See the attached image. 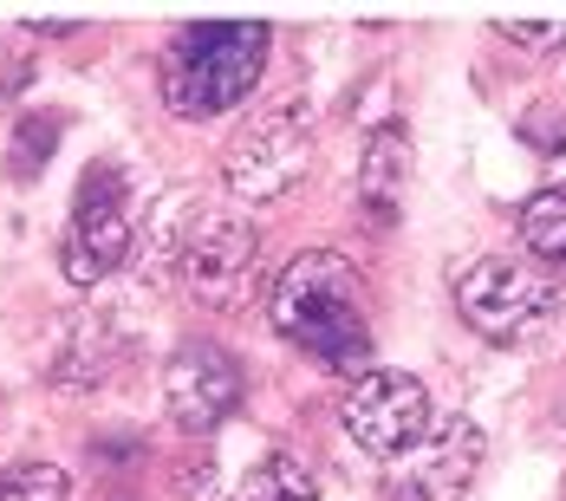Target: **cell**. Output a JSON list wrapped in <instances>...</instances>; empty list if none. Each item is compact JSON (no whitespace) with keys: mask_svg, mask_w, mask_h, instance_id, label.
I'll return each instance as SVG.
<instances>
[{"mask_svg":"<svg viewBox=\"0 0 566 501\" xmlns=\"http://www.w3.org/2000/svg\"><path fill=\"white\" fill-rule=\"evenodd\" d=\"M268 320L286 345L339 365V372H365V352H371V326H365V293L345 254H293L286 274L268 293Z\"/></svg>","mask_w":566,"mask_h":501,"instance_id":"obj_1","label":"cell"},{"mask_svg":"<svg viewBox=\"0 0 566 501\" xmlns=\"http://www.w3.org/2000/svg\"><path fill=\"white\" fill-rule=\"evenodd\" d=\"M268 59V27L254 20H209V27H182L164 53V105L176 117H216L228 105H241L261 79Z\"/></svg>","mask_w":566,"mask_h":501,"instance_id":"obj_2","label":"cell"},{"mask_svg":"<svg viewBox=\"0 0 566 501\" xmlns=\"http://www.w3.org/2000/svg\"><path fill=\"white\" fill-rule=\"evenodd\" d=\"M306 164H313V112L306 105H274L254 124H241V137L222 157V176L241 202H281L306 176Z\"/></svg>","mask_w":566,"mask_h":501,"instance_id":"obj_3","label":"cell"},{"mask_svg":"<svg viewBox=\"0 0 566 501\" xmlns=\"http://www.w3.org/2000/svg\"><path fill=\"white\" fill-rule=\"evenodd\" d=\"M130 254V196H124V176L112 164H92L78 196H72V228H65V280L72 286H98L105 274L124 268Z\"/></svg>","mask_w":566,"mask_h":501,"instance_id":"obj_4","label":"cell"},{"mask_svg":"<svg viewBox=\"0 0 566 501\" xmlns=\"http://www.w3.org/2000/svg\"><path fill=\"white\" fill-rule=\"evenodd\" d=\"M345 430L365 456H410L423 449V437L437 430L430 417V390L410 372H365L345 390Z\"/></svg>","mask_w":566,"mask_h":501,"instance_id":"obj_5","label":"cell"},{"mask_svg":"<svg viewBox=\"0 0 566 501\" xmlns=\"http://www.w3.org/2000/svg\"><path fill=\"white\" fill-rule=\"evenodd\" d=\"M455 306L482 338H527L554 313V280L521 261H475L455 280Z\"/></svg>","mask_w":566,"mask_h":501,"instance_id":"obj_6","label":"cell"},{"mask_svg":"<svg viewBox=\"0 0 566 501\" xmlns=\"http://www.w3.org/2000/svg\"><path fill=\"white\" fill-rule=\"evenodd\" d=\"M234 404H241V365L228 358L222 345H209V338H189L182 352H176L170 365H164V410H170L176 430H216L234 417Z\"/></svg>","mask_w":566,"mask_h":501,"instance_id":"obj_7","label":"cell"},{"mask_svg":"<svg viewBox=\"0 0 566 501\" xmlns=\"http://www.w3.org/2000/svg\"><path fill=\"white\" fill-rule=\"evenodd\" d=\"M254 254H261V234L248 222H234V216H196L189 234H182L176 274H182V286H189L196 300L228 306V300L241 293L248 268H254Z\"/></svg>","mask_w":566,"mask_h":501,"instance_id":"obj_8","label":"cell"},{"mask_svg":"<svg viewBox=\"0 0 566 501\" xmlns=\"http://www.w3.org/2000/svg\"><path fill=\"white\" fill-rule=\"evenodd\" d=\"M482 430L469 424V417H450V424H437L423 449H417V476H410V489L423 501H462L469 495V482H475V469H482Z\"/></svg>","mask_w":566,"mask_h":501,"instance_id":"obj_9","label":"cell"},{"mask_svg":"<svg viewBox=\"0 0 566 501\" xmlns=\"http://www.w3.org/2000/svg\"><path fill=\"white\" fill-rule=\"evenodd\" d=\"M403 157H410L403 124H385V131L365 144V176H358V189H365V209H371L378 222H397V202H403Z\"/></svg>","mask_w":566,"mask_h":501,"instance_id":"obj_10","label":"cell"},{"mask_svg":"<svg viewBox=\"0 0 566 501\" xmlns=\"http://www.w3.org/2000/svg\"><path fill=\"white\" fill-rule=\"evenodd\" d=\"M521 241H527V254H541V261H566V189H541V196L521 209Z\"/></svg>","mask_w":566,"mask_h":501,"instance_id":"obj_11","label":"cell"},{"mask_svg":"<svg viewBox=\"0 0 566 501\" xmlns=\"http://www.w3.org/2000/svg\"><path fill=\"white\" fill-rule=\"evenodd\" d=\"M306 482H313V476H306V462H300V456H286V449H274L268 462H254V469H248L241 501H306V495H313Z\"/></svg>","mask_w":566,"mask_h":501,"instance_id":"obj_12","label":"cell"},{"mask_svg":"<svg viewBox=\"0 0 566 501\" xmlns=\"http://www.w3.org/2000/svg\"><path fill=\"white\" fill-rule=\"evenodd\" d=\"M0 501H72V482L53 462H20L0 476Z\"/></svg>","mask_w":566,"mask_h":501,"instance_id":"obj_13","label":"cell"},{"mask_svg":"<svg viewBox=\"0 0 566 501\" xmlns=\"http://www.w3.org/2000/svg\"><path fill=\"white\" fill-rule=\"evenodd\" d=\"M46 150H59V117L33 112L27 124H20V144H13V176H33Z\"/></svg>","mask_w":566,"mask_h":501,"instance_id":"obj_14","label":"cell"},{"mask_svg":"<svg viewBox=\"0 0 566 501\" xmlns=\"http://www.w3.org/2000/svg\"><path fill=\"white\" fill-rule=\"evenodd\" d=\"M495 33H502V40H514V46H534V53H554V46H566V20H554V27H541V20H502Z\"/></svg>","mask_w":566,"mask_h":501,"instance_id":"obj_15","label":"cell"},{"mask_svg":"<svg viewBox=\"0 0 566 501\" xmlns=\"http://www.w3.org/2000/svg\"><path fill=\"white\" fill-rule=\"evenodd\" d=\"M306 501H319V495H306Z\"/></svg>","mask_w":566,"mask_h":501,"instance_id":"obj_16","label":"cell"}]
</instances>
